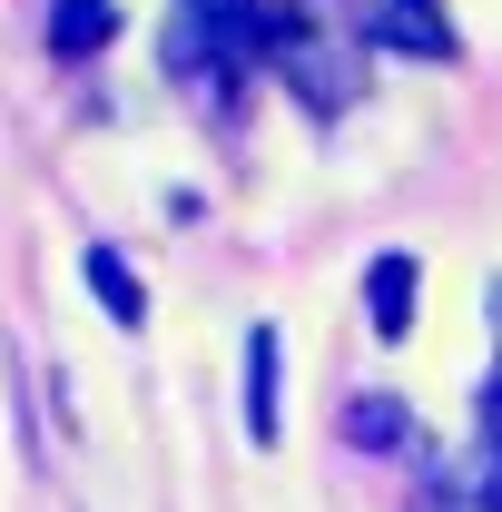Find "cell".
<instances>
[{
	"label": "cell",
	"mask_w": 502,
	"mask_h": 512,
	"mask_svg": "<svg viewBox=\"0 0 502 512\" xmlns=\"http://www.w3.org/2000/svg\"><path fill=\"white\" fill-rule=\"evenodd\" d=\"M266 50H276V69L306 89L315 109H345V99L365 89V30L335 20V0H296V10H276Z\"/></svg>",
	"instance_id": "obj_1"
},
{
	"label": "cell",
	"mask_w": 502,
	"mask_h": 512,
	"mask_svg": "<svg viewBox=\"0 0 502 512\" xmlns=\"http://www.w3.org/2000/svg\"><path fill=\"white\" fill-rule=\"evenodd\" d=\"M188 20L207 30V60H247V50H266V30H276V10L266 0H188Z\"/></svg>",
	"instance_id": "obj_2"
},
{
	"label": "cell",
	"mask_w": 502,
	"mask_h": 512,
	"mask_svg": "<svg viewBox=\"0 0 502 512\" xmlns=\"http://www.w3.org/2000/svg\"><path fill=\"white\" fill-rule=\"evenodd\" d=\"M365 316H375L384 345L414 335V256H375V276H365Z\"/></svg>",
	"instance_id": "obj_3"
},
{
	"label": "cell",
	"mask_w": 502,
	"mask_h": 512,
	"mask_svg": "<svg viewBox=\"0 0 502 512\" xmlns=\"http://www.w3.org/2000/svg\"><path fill=\"white\" fill-rule=\"evenodd\" d=\"M375 30L394 50H414V60H443V50H453V30H443L434 0H375Z\"/></svg>",
	"instance_id": "obj_4"
},
{
	"label": "cell",
	"mask_w": 502,
	"mask_h": 512,
	"mask_svg": "<svg viewBox=\"0 0 502 512\" xmlns=\"http://www.w3.org/2000/svg\"><path fill=\"white\" fill-rule=\"evenodd\" d=\"M247 444H276V325H247Z\"/></svg>",
	"instance_id": "obj_5"
},
{
	"label": "cell",
	"mask_w": 502,
	"mask_h": 512,
	"mask_svg": "<svg viewBox=\"0 0 502 512\" xmlns=\"http://www.w3.org/2000/svg\"><path fill=\"white\" fill-rule=\"evenodd\" d=\"M79 276H89V296L109 306V325H138V316H148V286L119 266V247H89V256H79Z\"/></svg>",
	"instance_id": "obj_6"
},
{
	"label": "cell",
	"mask_w": 502,
	"mask_h": 512,
	"mask_svg": "<svg viewBox=\"0 0 502 512\" xmlns=\"http://www.w3.org/2000/svg\"><path fill=\"white\" fill-rule=\"evenodd\" d=\"M109 30H119L109 0H50V50H60V60H89Z\"/></svg>",
	"instance_id": "obj_7"
},
{
	"label": "cell",
	"mask_w": 502,
	"mask_h": 512,
	"mask_svg": "<svg viewBox=\"0 0 502 512\" xmlns=\"http://www.w3.org/2000/svg\"><path fill=\"white\" fill-rule=\"evenodd\" d=\"M345 434H355V444H404V404H394V394H355V414H345Z\"/></svg>",
	"instance_id": "obj_8"
},
{
	"label": "cell",
	"mask_w": 502,
	"mask_h": 512,
	"mask_svg": "<svg viewBox=\"0 0 502 512\" xmlns=\"http://www.w3.org/2000/svg\"><path fill=\"white\" fill-rule=\"evenodd\" d=\"M483 434L502 444V375H493V394H483Z\"/></svg>",
	"instance_id": "obj_9"
},
{
	"label": "cell",
	"mask_w": 502,
	"mask_h": 512,
	"mask_svg": "<svg viewBox=\"0 0 502 512\" xmlns=\"http://www.w3.org/2000/svg\"><path fill=\"white\" fill-rule=\"evenodd\" d=\"M493 512H502V493H493Z\"/></svg>",
	"instance_id": "obj_10"
}]
</instances>
